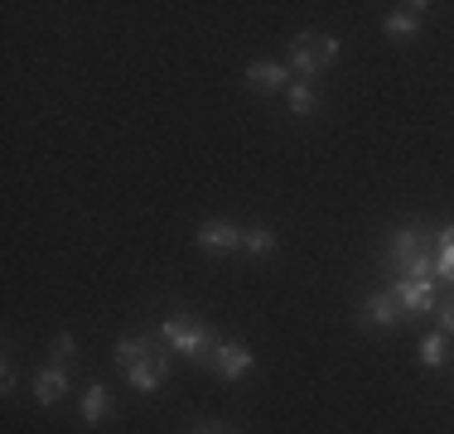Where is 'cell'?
<instances>
[{
    "mask_svg": "<svg viewBox=\"0 0 454 434\" xmlns=\"http://www.w3.org/2000/svg\"><path fill=\"white\" fill-rule=\"evenodd\" d=\"M78 406H82V420H88V425H102V420H112V410H116L112 396H106V386H88Z\"/></svg>",
    "mask_w": 454,
    "mask_h": 434,
    "instance_id": "obj_12",
    "label": "cell"
},
{
    "mask_svg": "<svg viewBox=\"0 0 454 434\" xmlns=\"http://www.w3.org/2000/svg\"><path fill=\"white\" fill-rule=\"evenodd\" d=\"M193 242H199L203 256H232V252H242V232H237L232 222H203Z\"/></svg>",
    "mask_w": 454,
    "mask_h": 434,
    "instance_id": "obj_6",
    "label": "cell"
},
{
    "mask_svg": "<svg viewBox=\"0 0 454 434\" xmlns=\"http://www.w3.org/2000/svg\"><path fill=\"white\" fill-rule=\"evenodd\" d=\"M252 367H256V357L247 343H218L213 347V372H218L223 382H237V376H247Z\"/></svg>",
    "mask_w": 454,
    "mask_h": 434,
    "instance_id": "obj_5",
    "label": "cell"
},
{
    "mask_svg": "<svg viewBox=\"0 0 454 434\" xmlns=\"http://www.w3.org/2000/svg\"><path fill=\"white\" fill-rule=\"evenodd\" d=\"M53 357H59V362H73V357H78V338H73V333H59V338H53Z\"/></svg>",
    "mask_w": 454,
    "mask_h": 434,
    "instance_id": "obj_18",
    "label": "cell"
},
{
    "mask_svg": "<svg viewBox=\"0 0 454 434\" xmlns=\"http://www.w3.org/2000/svg\"><path fill=\"white\" fill-rule=\"evenodd\" d=\"M435 314H440V333L450 338V333H454V299H450V304H440Z\"/></svg>",
    "mask_w": 454,
    "mask_h": 434,
    "instance_id": "obj_19",
    "label": "cell"
},
{
    "mask_svg": "<svg viewBox=\"0 0 454 434\" xmlns=\"http://www.w3.org/2000/svg\"><path fill=\"white\" fill-rule=\"evenodd\" d=\"M339 49H343V43L333 39V35H315V29H305V35L290 39V63H295L300 82L319 78V73L329 68L333 58H339Z\"/></svg>",
    "mask_w": 454,
    "mask_h": 434,
    "instance_id": "obj_3",
    "label": "cell"
},
{
    "mask_svg": "<svg viewBox=\"0 0 454 434\" xmlns=\"http://www.w3.org/2000/svg\"><path fill=\"white\" fill-rule=\"evenodd\" d=\"M145 353H150V338H121V343L112 347V362L121 367V372H131V367H136Z\"/></svg>",
    "mask_w": 454,
    "mask_h": 434,
    "instance_id": "obj_14",
    "label": "cell"
},
{
    "mask_svg": "<svg viewBox=\"0 0 454 434\" xmlns=\"http://www.w3.org/2000/svg\"><path fill=\"white\" fill-rule=\"evenodd\" d=\"M445 362V333H426L420 338V367H440Z\"/></svg>",
    "mask_w": 454,
    "mask_h": 434,
    "instance_id": "obj_16",
    "label": "cell"
},
{
    "mask_svg": "<svg viewBox=\"0 0 454 434\" xmlns=\"http://www.w3.org/2000/svg\"><path fill=\"white\" fill-rule=\"evenodd\" d=\"M0 391H5V396L15 391V362H5V367H0Z\"/></svg>",
    "mask_w": 454,
    "mask_h": 434,
    "instance_id": "obj_20",
    "label": "cell"
},
{
    "mask_svg": "<svg viewBox=\"0 0 454 434\" xmlns=\"http://www.w3.org/2000/svg\"><path fill=\"white\" fill-rule=\"evenodd\" d=\"M358 323H363V329H396V323H402V309H396L392 290H382V295L367 299L358 309Z\"/></svg>",
    "mask_w": 454,
    "mask_h": 434,
    "instance_id": "obj_9",
    "label": "cell"
},
{
    "mask_svg": "<svg viewBox=\"0 0 454 434\" xmlns=\"http://www.w3.org/2000/svg\"><path fill=\"white\" fill-rule=\"evenodd\" d=\"M435 242H440V246H454V222H450V227H440V232H435Z\"/></svg>",
    "mask_w": 454,
    "mask_h": 434,
    "instance_id": "obj_21",
    "label": "cell"
},
{
    "mask_svg": "<svg viewBox=\"0 0 454 434\" xmlns=\"http://www.w3.org/2000/svg\"><path fill=\"white\" fill-rule=\"evenodd\" d=\"M435 280L454 285V246H440V256H435Z\"/></svg>",
    "mask_w": 454,
    "mask_h": 434,
    "instance_id": "obj_17",
    "label": "cell"
},
{
    "mask_svg": "<svg viewBox=\"0 0 454 434\" xmlns=\"http://www.w3.org/2000/svg\"><path fill=\"white\" fill-rule=\"evenodd\" d=\"M126 382H131L136 391H145V396H150V391H160V386L169 382V357L150 347V353L140 357V362L131 367V372H126Z\"/></svg>",
    "mask_w": 454,
    "mask_h": 434,
    "instance_id": "obj_7",
    "label": "cell"
},
{
    "mask_svg": "<svg viewBox=\"0 0 454 434\" xmlns=\"http://www.w3.org/2000/svg\"><path fill=\"white\" fill-rule=\"evenodd\" d=\"M63 396H68V372H63V367H44V372L35 376V400L39 406H59Z\"/></svg>",
    "mask_w": 454,
    "mask_h": 434,
    "instance_id": "obj_11",
    "label": "cell"
},
{
    "mask_svg": "<svg viewBox=\"0 0 454 434\" xmlns=\"http://www.w3.org/2000/svg\"><path fill=\"white\" fill-rule=\"evenodd\" d=\"M247 82H252V92H262V97H271V92H286L290 82V73L280 68V63H271V58H256V63H247Z\"/></svg>",
    "mask_w": 454,
    "mask_h": 434,
    "instance_id": "obj_8",
    "label": "cell"
},
{
    "mask_svg": "<svg viewBox=\"0 0 454 434\" xmlns=\"http://www.w3.org/2000/svg\"><path fill=\"white\" fill-rule=\"evenodd\" d=\"M387 252H392L396 280H435V260L426 256V236H420L416 227H396Z\"/></svg>",
    "mask_w": 454,
    "mask_h": 434,
    "instance_id": "obj_2",
    "label": "cell"
},
{
    "mask_svg": "<svg viewBox=\"0 0 454 434\" xmlns=\"http://www.w3.org/2000/svg\"><path fill=\"white\" fill-rule=\"evenodd\" d=\"M242 252L271 256V252H276V232H271V227H252V232H242Z\"/></svg>",
    "mask_w": 454,
    "mask_h": 434,
    "instance_id": "obj_15",
    "label": "cell"
},
{
    "mask_svg": "<svg viewBox=\"0 0 454 434\" xmlns=\"http://www.w3.org/2000/svg\"><path fill=\"white\" fill-rule=\"evenodd\" d=\"M286 106L300 116V121H305V116H315V106H319L315 87H309V82H290V87H286Z\"/></svg>",
    "mask_w": 454,
    "mask_h": 434,
    "instance_id": "obj_13",
    "label": "cell"
},
{
    "mask_svg": "<svg viewBox=\"0 0 454 434\" xmlns=\"http://www.w3.org/2000/svg\"><path fill=\"white\" fill-rule=\"evenodd\" d=\"M392 299H396V309H402V319L430 314V309H435V280H396Z\"/></svg>",
    "mask_w": 454,
    "mask_h": 434,
    "instance_id": "obj_4",
    "label": "cell"
},
{
    "mask_svg": "<svg viewBox=\"0 0 454 434\" xmlns=\"http://www.w3.org/2000/svg\"><path fill=\"white\" fill-rule=\"evenodd\" d=\"M160 338L175 347L179 357H189V362H213V329L203 319H193V314H169L165 323H160Z\"/></svg>",
    "mask_w": 454,
    "mask_h": 434,
    "instance_id": "obj_1",
    "label": "cell"
},
{
    "mask_svg": "<svg viewBox=\"0 0 454 434\" xmlns=\"http://www.w3.org/2000/svg\"><path fill=\"white\" fill-rule=\"evenodd\" d=\"M426 10H430L426 0H416V5H396L392 15L382 19V35H387V39H406V35H416L420 19H426Z\"/></svg>",
    "mask_w": 454,
    "mask_h": 434,
    "instance_id": "obj_10",
    "label": "cell"
},
{
    "mask_svg": "<svg viewBox=\"0 0 454 434\" xmlns=\"http://www.w3.org/2000/svg\"><path fill=\"white\" fill-rule=\"evenodd\" d=\"M199 434H218V430H199Z\"/></svg>",
    "mask_w": 454,
    "mask_h": 434,
    "instance_id": "obj_22",
    "label": "cell"
}]
</instances>
